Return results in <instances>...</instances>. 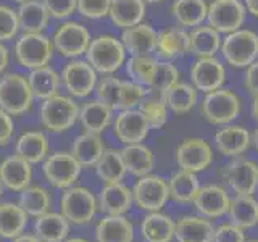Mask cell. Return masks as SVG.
Here are the masks:
<instances>
[{
    "label": "cell",
    "mask_w": 258,
    "mask_h": 242,
    "mask_svg": "<svg viewBox=\"0 0 258 242\" xmlns=\"http://www.w3.org/2000/svg\"><path fill=\"white\" fill-rule=\"evenodd\" d=\"M145 4H158V2H161V0H144Z\"/></svg>",
    "instance_id": "91938a15"
},
{
    "label": "cell",
    "mask_w": 258,
    "mask_h": 242,
    "mask_svg": "<svg viewBox=\"0 0 258 242\" xmlns=\"http://www.w3.org/2000/svg\"><path fill=\"white\" fill-rule=\"evenodd\" d=\"M20 21L18 13L12 7L0 4V42H7L18 36Z\"/></svg>",
    "instance_id": "7dc6e473"
},
{
    "label": "cell",
    "mask_w": 258,
    "mask_h": 242,
    "mask_svg": "<svg viewBox=\"0 0 258 242\" xmlns=\"http://www.w3.org/2000/svg\"><path fill=\"white\" fill-rule=\"evenodd\" d=\"M68 229V220L60 213H44L36 220L37 237L44 242H63Z\"/></svg>",
    "instance_id": "8d00e7d4"
},
{
    "label": "cell",
    "mask_w": 258,
    "mask_h": 242,
    "mask_svg": "<svg viewBox=\"0 0 258 242\" xmlns=\"http://www.w3.org/2000/svg\"><path fill=\"white\" fill-rule=\"evenodd\" d=\"M111 0H78L76 12L89 20H100L108 16Z\"/></svg>",
    "instance_id": "c3c4849f"
},
{
    "label": "cell",
    "mask_w": 258,
    "mask_h": 242,
    "mask_svg": "<svg viewBox=\"0 0 258 242\" xmlns=\"http://www.w3.org/2000/svg\"><path fill=\"white\" fill-rule=\"evenodd\" d=\"M145 8L144 0H111L108 16L116 28L126 29L144 21Z\"/></svg>",
    "instance_id": "484cf974"
},
{
    "label": "cell",
    "mask_w": 258,
    "mask_h": 242,
    "mask_svg": "<svg viewBox=\"0 0 258 242\" xmlns=\"http://www.w3.org/2000/svg\"><path fill=\"white\" fill-rule=\"evenodd\" d=\"M221 176L237 196H253L258 188V165L252 160H232L224 166Z\"/></svg>",
    "instance_id": "7c38bea8"
},
{
    "label": "cell",
    "mask_w": 258,
    "mask_h": 242,
    "mask_svg": "<svg viewBox=\"0 0 258 242\" xmlns=\"http://www.w3.org/2000/svg\"><path fill=\"white\" fill-rule=\"evenodd\" d=\"M32 94L28 78L20 73H4L0 76V108L8 115L18 116L31 110Z\"/></svg>",
    "instance_id": "277c9868"
},
{
    "label": "cell",
    "mask_w": 258,
    "mask_h": 242,
    "mask_svg": "<svg viewBox=\"0 0 258 242\" xmlns=\"http://www.w3.org/2000/svg\"><path fill=\"white\" fill-rule=\"evenodd\" d=\"M95 171H97V176L107 184L123 181L127 169L124 166L121 152L115 150V149H105L103 155L100 157V160L97 161V165H95Z\"/></svg>",
    "instance_id": "ab89813d"
},
{
    "label": "cell",
    "mask_w": 258,
    "mask_h": 242,
    "mask_svg": "<svg viewBox=\"0 0 258 242\" xmlns=\"http://www.w3.org/2000/svg\"><path fill=\"white\" fill-rule=\"evenodd\" d=\"M99 242H133V224L123 215H108L97 224Z\"/></svg>",
    "instance_id": "4dcf8cb0"
},
{
    "label": "cell",
    "mask_w": 258,
    "mask_h": 242,
    "mask_svg": "<svg viewBox=\"0 0 258 242\" xmlns=\"http://www.w3.org/2000/svg\"><path fill=\"white\" fill-rule=\"evenodd\" d=\"M81 163L68 152H56L44 161V174L47 181L56 188H70L81 174Z\"/></svg>",
    "instance_id": "5bb4252c"
},
{
    "label": "cell",
    "mask_w": 258,
    "mask_h": 242,
    "mask_svg": "<svg viewBox=\"0 0 258 242\" xmlns=\"http://www.w3.org/2000/svg\"><path fill=\"white\" fill-rule=\"evenodd\" d=\"M121 86L123 79H118L111 75H105L100 81H97L95 94L100 102L107 103L111 110H121Z\"/></svg>",
    "instance_id": "7bdbcfd3"
},
{
    "label": "cell",
    "mask_w": 258,
    "mask_h": 242,
    "mask_svg": "<svg viewBox=\"0 0 258 242\" xmlns=\"http://www.w3.org/2000/svg\"><path fill=\"white\" fill-rule=\"evenodd\" d=\"M213 242H245V234L239 226L228 223L215 229Z\"/></svg>",
    "instance_id": "f907efd6"
},
{
    "label": "cell",
    "mask_w": 258,
    "mask_h": 242,
    "mask_svg": "<svg viewBox=\"0 0 258 242\" xmlns=\"http://www.w3.org/2000/svg\"><path fill=\"white\" fill-rule=\"evenodd\" d=\"M220 52L226 63L234 68H247L258 58V36L252 29L240 28L221 40Z\"/></svg>",
    "instance_id": "5b68a950"
},
{
    "label": "cell",
    "mask_w": 258,
    "mask_h": 242,
    "mask_svg": "<svg viewBox=\"0 0 258 242\" xmlns=\"http://www.w3.org/2000/svg\"><path fill=\"white\" fill-rule=\"evenodd\" d=\"M149 123L145 119L144 113L139 108L133 110H121L113 123L115 136L124 145L142 142L149 134Z\"/></svg>",
    "instance_id": "e0dca14e"
},
{
    "label": "cell",
    "mask_w": 258,
    "mask_h": 242,
    "mask_svg": "<svg viewBox=\"0 0 258 242\" xmlns=\"http://www.w3.org/2000/svg\"><path fill=\"white\" fill-rule=\"evenodd\" d=\"M228 215L231 223L239 228H253L255 224H258V202L253 196H236L231 199Z\"/></svg>",
    "instance_id": "e575fe53"
},
{
    "label": "cell",
    "mask_w": 258,
    "mask_h": 242,
    "mask_svg": "<svg viewBox=\"0 0 258 242\" xmlns=\"http://www.w3.org/2000/svg\"><path fill=\"white\" fill-rule=\"evenodd\" d=\"M248 242H258V240H248Z\"/></svg>",
    "instance_id": "e7e4bbea"
},
{
    "label": "cell",
    "mask_w": 258,
    "mask_h": 242,
    "mask_svg": "<svg viewBox=\"0 0 258 242\" xmlns=\"http://www.w3.org/2000/svg\"><path fill=\"white\" fill-rule=\"evenodd\" d=\"M60 76L61 86L71 97H87L95 91L97 81H99L94 67L83 58H71L64 63Z\"/></svg>",
    "instance_id": "9c48e42d"
},
{
    "label": "cell",
    "mask_w": 258,
    "mask_h": 242,
    "mask_svg": "<svg viewBox=\"0 0 258 242\" xmlns=\"http://www.w3.org/2000/svg\"><path fill=\"white\" fill-rule=\"evenodd\" d=\"M247 8L240 0H212L207 8V21L220 34H229L244 26Z\"/></svg>",
    "instance_id": "ba28073f"
},
{
    "label": "cell",
    "mask_w": 258,
    "mask_h": 242,
    "mask_svg": "<svg viewBox=\"0 0 258 242\" xmlns=\"http://www.w3.org/2000/svg\"><path fill=\"white\" fill-rule=\"evenodd\" d=\"M28 223V213L20 205L0 204V236L18 237Z\"/></svg>",
    "instance_id": "60d3db41"
},
{
    "label": "cell",
    "mask_w": 258,
    "mask_h": 242,
    "mask_svg": "<svg viewBox=\"0 0 258 242\" xmlns=\"http://www.w3.org/2000/svg\"><path fill=\"white\" fill-rule=\"evenodd\" d=\"M79 118V107L71 95L56 94L42 100L40 121L52 133H63L76 123Z\"/></svg>",
    "instance_id": "8992f818"
},
{
    "label": "cell",
    "mask_w": 258,
    "mask_h": 242,
    "mask_svg": "<svg viewBox=\"0 0 258 242\" xmlns=\"http://www.w3.org/2000/svg\"><path fill=\"white\" fill-rule=\"evenodd\" d=\"M252 116L255 121H258V95H253L252 100Z\"/></svg>",
    "instance_id": "6f0895ef"
},
{
    "label": "cell",
    "mask_w": 258,
    "mask_h": 242,
    "mask_svg": "<svg viewBox=\"0 0 258 242\" xmlns=\"http://www.w3.org/2000/svg\"><path fill=\"white\" fill-rule=\"evenodd\" d=\"M240 97L228 87H220L216 91L207 92L200 102V111L208 123L224 126L232 123L240 115Z\"/></svg>",
    "instance_id": "3957f363"
},
{
    "label": "cell",
    "mask_w": 258,
    "mask_h": 242,
    "mask_svg": "<svg viewBox=\"0 0 258 242\" xmlns=\"http://www.w3.org/2000/svg\"><path fill=\"white\" fill-rule=\"evenodd\" d=\"M32 177L31 163L24 158L15 155L7 157L0 163V183L12 191L26 189Z\"/></svg>",
    "instance_id": "ffe728a7"
},
{
    "label": "cell",
    "mask_w": 258,
    "mask_h": 242,
    "mask_svg": "<svg viewBox=\"0 0 258 242\" xmlns=\"http://www.w3.org/2000/svg\"><path fill=\"white\" fill-rule=\"evenodd\" d=\"M8 62H10V52H8V48L4 42H0V76L5 73Z\"/></svg>",
    "instance_id": "db71d44e"
},
{
    "label": "cell",
    "mask_w": 258,
    "mask_h": 242,
    "mask_svg": "<svg viewBox=\"0 0 258 242\" xmlns=\"http://www.w3.org/2000/svg\"><path fill=\"white\" fill-rule=\"evenodd\" d=\"M15 2L21 5V4H26V2H31V0H15Z\"/></svg>",
    "instance_id": "6125c7cd"
},
{
    "label": "cell",
    "mask_w": 258,
    "mask_h": 242,
    "mask_svg": "<svg viewBox=\"0 0 258 242\" xmlns=\"http://www.w3.org/2000/svg\"><path fill=\"white\" fill-rule=\"evenodd\" d=\"M145 95H147V87L145 86L134 83L131 79H123V86H121V110H133L139 107L145 99Z\"/></svg>",
    "instance_id": "bcb514c9"
},
{
    "label": "cell",
    "mask_w": 258,
    "mask_h": 242,
    "mask_svg": "<svg viewBox=\"0 0 258 242\" xmlns=\"http://www.w3.org/2000/svg\"><path fill=\"white\" fill-rule=\"evenodd\" d=\"M103 152H105V147H103V141L100 134L89 133V131L79 134L71 147L73 157L79 161L81 166H87V168L95 166L97 161L103 155Z\"/></svg>",
    "instance_id": "4316f807"
},
{
    "label": "cell",
    "mask_w": 258,
    "mask_h": 242,
    "mask_svg": "<svg viewBox=\"0 0 258 242\" xmlns=\"http://www.w3.org/2000/svg\"><path fill=\"white\" fill-rule=\"evenodd\" d=\"M215 228L204 216H184L176 223L174 237L177 242H213Z\"/></svg>",
    "instance_id": "603a6c76"
},
{
    "label": "cell",
    "mask_w": 258,
    "mask_h": 242,
    "mask_svg": "<svg viewBox=\"0 0 258 242\" xmlns=\"http://www.w3.org/2000/svg\"><path fill=\"white\" fill-rule=\"evenodd\" d=\"M119 152H121V157H123L126 169L131 174L142 177L152 171L153 161L155 160H153V153L147 145H144L142 142L129 144V145H124L123 150H119Z\"/></svg>",
    "instance_id": "836d02e7"
},
{
    "label": "cell",
    "mask_w": 258,
    "mask_h": 242,
    "mask_svg": "<svg viewBox=\"0 0 258 242\" xmlns=\"http://www.w3.org/2000/svg\"><path fill=\"white\" fill-rule=\"evenodd\" d=\"M226 81V68L216 56L197 58L190 67V83L202 92H212L223 87Z\"/></svg>",
    "instance_id": "9a60e30c"
},
{
    "label": "cell",
    "mask_w": 258,
    "mask_h": 242,
    "mask_svg": "<svg viewBox=\"0 0 258 242\" xmlns=\"http://www.w3.org/2000/svg\"><path fill=\"white\" fill-rule=\"evenodd\" d=\"M176 223L168 215L152 212L141 224L142 237L147 242H171L174 239Z\"/></svg>",
    "instance_id": "f546056e"
},
{
    "label": "cell",
    "mask_w": 258,
    "mask_h": 242,
    "mask_svg": "<svg viewBox=\"0 0 258 242\" xmlns=\"http://www.w3.org/2000/svg\"><path fill=\"white\" fill-rule=\"evenodd\" d=\"M176 83H179V70H177L171 62L163 60V62H157L155 71H153V78L147 89L165 94L168 89L174 86Z\"/></svg>",
    "instance_id": "f6af8a7d"
},
{
    "label": "cell",
    "mask_w": 258,
    "mask_h": 242,
    "mask_svg": "<svg viewBox=\"0 0 258 242\" xmlns=\"http://www.w3.org/2000/svg\"><path fill=\"white\" fill-rule=\"evenodd\" d=\"M61 212L68 221L86 224L97 212V200L86 188H70L61 197Z\"/></svg>",
    "instance_id": "8fae6325"
},
{
    "label": "cell",
    "mask_w": 258,
    "mask_h": 242,
    "mask_svg": "<svg viewBox=\"0 0 258 242\" xmlns=\"http://www.w3.org/2000/svg\"><path fill=\"white\" fill-rule=\"evenodd\" d=\"M252 145V134L244 126L224 125L215 133V147L224 157H240Z\"/></svg>",
    "instance_id": "d6986e66"
},
{
    "label": "cell",
    "mask_w": 258,
    "mask_h": 242,
    "mask_svg": "<svg viewBox=\"0 0 258 242\" xmlns=\"http://www.w3.org/2000/svg\"><path fill=\"white\" fill-rule=\"evenodd\" d=\"M16 155L24 158L29 163H39L47 158L48 153V139L44 133L40 131H26L23 133L15 145Z\"/></svg>",
    "instance_id": "f1b7e54d"
},
{
    "label": "cell",
    "mask_w": 258,
    "mask_h": 242,
    "mask_svg": "<svg viewBox=\"0 0 258 242\" xmlns=\"http://www.w3.org/2000/svg\"><path fill=\"white\" fill-rule=\"evenodd\" d=\"M133 199L142 210L160 212L169 199L168 181L160 176L145 174L134 184Z\"/></svg>",
    "instance_id": "30bf717a"
},
{
    "label": "cell",
    "mask_w": 258,
    "mask_h": 242,
    "mask_svg": "<svg viewBox=\"0 0 258 242\" xmlns=\"http://www.w3.org/2000/svg\"><path fill=\"white\" fill-rule=\"evenodd\" d=\"M221 34L210 24H200L189 32V53L197 58L215 56L221 48Z\"/></svg>",
    "instance_id": "7402d4cb"
},
{
    "label": "cell",
    "mask_w": 258,
    "mask_h": 242,
    "mask_svg": "<svg viewBox=\"0 0 258 242\" xmlns=\"http://www.w3.org/2000/svg\"><path fill=\"white\" fill-rule=\"evenodd\" d=\"M13 131H15V125L12 115H8L5 110L0 108V145L10 142Z\"/></svg>",
    "instance_id": "816d5d0a"
},
{
    "label": "cell",
    "mask_w": 258,
    "mask_h": 242,
    "mask_svg": "<svg viewBox=\"0 0 258 242\" xmlns=\"http://www.w3.org/2000/svg\"><path fill=\"white\" fill-rule=\"evenodd\" d=\"M48 15L56 20H67L76 12L78 0H40Z\"/></svg>",
    "instance_id": "681fc988"
},
{
    "label": "cell",
    "mask_w": 258,
    "mask_h": 242,
    "mask_svg": "<svg viewBox=\"0 0 258 242\" xmlns=\"http://www.w3.org/2000/svg\"><path fill=\"white\" fill-rule=\"evenodd\" d=\"M126 48L121 39L111 34H102L91 40L86 52V60L94 67L97 73L111 75L126 63Z\"/></svg>",
    "instance_id": "6da1fadb"
},
{
    "label": "cell",
    "mask_w": 258,
    "mask_h": 242,
    "mask_svg": "<svg viewBox=\"0 0 258 242\" xmlns=\"http://www.w3.org/2000/svg\"><path fill=\"white\" fill-rule=\"evenodd\" d=\"M197 212L205 218H220L228 213L231 199L223 186L208 184L199 188L196 197L192 200Z\"/></svg>",
    "instance_id": "ac0fdd59"
},
{
    "label": "cell",
    "mask_w": 258,
    "mask_h": 242,
    "mask_svg": "<svg viewBox=\"0 0 258 242\" xmlns=\"http://www.w3.org/2000/svg\"><path fill=\"white\" fill-rule=\"evenodd\" d=\"M20 207L32 216H40L47 213L50 207V197L44 188L39 186H28L26 189L21 191L20 196Z\"/></svg>",
    "instance_id": "b9f144b4"
},
{
    "label": "cell",
    "mask_w": 258,
    "mask_h": 242,
    "mask_svg": "<svg viewBox=\"0 0 258 242\" xmlns=\"http://www.w3.org/2000/svg\"><path fill=\"white\" fill-rule=\"evenodd\" d=\"M157 53L163 60H174L189 53V32L181 26L165 28L158 32Z\"/></svg>",
    "instance_id": "44dd1931"
},
{
    "label": "cell",
    "mask_w": 258,
    "mask_h": 242,
    "mask_svg": "<svg viewBox=\"0 0 258 242\" xmlns=\"http://www.w3.org/2000/svg\"><path fill=\"white\" fill-rule=\"evenodd\" d=\"M91 32L78 21H63L52 37L55 52L67 58H81L91 45Z\"/></svg>",
    "instance_id": "52a82bcc"
},
{
    "label": "cell",
    "mask_w": 258,
    "mask_h": 242,
    "mask_svg": "<svg viewBox=\"0 0 258 242\" xmlns=\"http://www.w3.org/2000/svg\"><path fill=\"white\" fill-rule=\"evenodd\" d=\"M244 84L252 95H258V58L245 68Z\"/></svg>",
    "instance_id": "f5cc1de1"
},
{
    "label": "cell",
    "mask_w": 258,
    "mask_h": 242,
    "mask_svg": "<svg viewBox=\"0 0 258 242\" xmlns=\"http://www.w3.org/2000/svg\"><path fill=\"white\" fill-rule=\"evenodd\" d=\"M137 108L144 113L149 126L153 129H160L168 123V107L163 92L147 89V95Z\"/></svg>",
    "instance_id": "f35d334b"
},
{
    "label": "cell",
    "mask_w": 258,
    "mask_h": 242,
    "mask_svg": "<svg viewBox=\"0 0 258 242\" xmlns=\"http://www.w3.org/2000/svg\"><path fill=\"white\" fill-rule=\"evenodd\" d=\"M166 107L176 115L189 113L197 105L199 91L189 83H176L165 92Z\"/></svg>",
    "instance_id": "d590c367"
},
{
    "label": "cell",
    "mask_w": 258,
    "mask_h": 242,
    "mask_svg": "<svg viewBox=\"0 0 258 242\" xmlns=\"http://www.w3.org/2000/svg\"><path fill=\"white\" fill-rule=\"evenodd\" d=\"M252 145L253 147L258 150V128L253 131V134H252Z\"/></svg>",
    "instance_id": "680465c9"
},
{
    "label": "cell",
    "mask_w": 258,
    "mask_h": 242,
    "mask_svg": "<svg viewBox=\"0 0 258 242\" xmlns=\"http://www.w3.org/2000/svg\"><path fill=\"white\" fill-rule=\"evenodd\" d=\"M168 188L171 199L179 202V204H190L200 188L197 173L187 171V169H179L168 181Z\"/></svg>",
    "instance_id": "74e56055"
},
{
    "label": "cell",
    "mask_w": 258,
    "mask_h": 242,
    "mask_svg": "<svg viewBox=\"0 0 258 242\" xmlns=\"http://www.w3.org/2000/svg\"><path fill=\"white\" fill-rule=\"evenodd\" d=\"M208 4L205 0H174L171 13L181 28H196L207 20Z\"/></svg>",
    "instance_id": "d6a6232c"
},
{
    "label": "cell",
    "mask_w": 258,
    "mask_h": 242,
    "mask_svg": "<svg viewBox=\"0 0 258 242\" xmlns=\"http://www.w3.org/2000/svg\"><path fill=\"white\" fill-rule=\"evenodd\" d=\"M67 242H87V240H84V239H70Z\"/></svg>",
    "instance_id": "94428289"
},
{
    "label": "cell",
    "mask_w": 258,
    "mask_h": 242,
    "mask_svg": "<svg viewBox=\"0 0 258 242\" xmlns=\"http://www.w3.org/2000/svg\"><path fill=\"white\" fill-rule=\"evenodd\" d=\"M176 161L181 169L199 173L207 169L213 161V150L202 137H189L176 149Z\"/></svg>",
    "instance_id": "4fadbf2b"
},
{
    "label": "cell",
    "mask_w": 258,
    "mask_h": 242,
    "mask_svg": "<svg viewBox=\"0 0 258 242\" xmlns=\"http://www.w3.org/2000/svg\"><path fill=\"white\" fill-rule=\"evenodd\" d=\"M157 62L153 56H131L126 62V71L129 75V79L134 83H139L145 87L150 86V81L153 78Z\"/></svg>",
    "instance_id": "ee69618b"
},
{
    "label": "cell",
    "mask_w": 258,
    "mask_h": 242,
    "mask_svg": "<svg viewBox=\"0 0 258 242\" xmlns=\"http://www.w3.org/2000/svg\"><path fill=\"white\" fill-rule=\"evenodd\" d=\"M245 8L247 13H252L255 18H258V0H245Z\"/></svg>",
    "instance_id": "11a10c76"
},
{
    "label": "cell",
    "mask_w": 258,
    "mask_h": 242,
    "mask_svg": "<svg viewBox=\"0 0 258 242\" xmlns=\"http://www.w3.org/2000/svg\"><path fill=\"white\" fill-rule=\"evenodd\" d=\"M13 242H42V240L36 236H18V237H15Z\"/></svg>",
    "instance_id": "9f6ffc18"
},
{
    "label": "cell",
    "mask_w": 258,
    "mask_h": 242,
    "mask_svg": "<svg viewBox=\"0 0 258 242\" xmlns=\"http://www.w3.org/2000/svg\"><path fill=\"white\" fill-rule=\"evenodd\" d=\"M2 186H4V184L0 183V197H2V194H4V188H2Z\"/></svg>",
    "instance_id": "be15d7a7"
},
{
    "label": "cell",
    "mask_w": 258,
    "mask_h": 242,
    "mask_svg": "<svg viewBox=\"0 0 258 242\" xmlns=\"http://www.w3.org/2000/svg\"><path fill=\"white\" fill-rule=\"evenodd\" d=\"M26 78L31 91L34 94V99H40V100L50 99V97L56 95L60 91L61 76L50 65L31 70Z\"/></svg>",
    "instance_id": "cb8c5ba5"
},
{
    "label": "cell",
    "mask_w": 258,
    "mask_h": 242,
    "mask_svg": "<svg viewBox=\"0 0 258 242\" xmlns=\"http://www.w3.org/2000/svg\"><path fill=\"white\" fill-rule=\"evenodd\" d=\"M113 118V110L108 107L107 103L97 100L86 102L83 107H79V121L83 128L89 133H97L100 134L105 131Z\"/></svg>",
    "instance_id": "83f0119b"
},
{
    "label": "cell",
    "mask_w": 258,
    "mask_h": 242,
    "mask_svg": "<svg viewBox=\"0 0 258 242\" xmlns=\"http://www.w3.org/2000/svg\"><path fill=\"white\" fill-rule=\"evenodd\" d=\"M157 39L158 32L144 21L123 29L121 34V42L131 56H153L157 53Z\"/></svg>",
    "instance_id": "2e32d148"
},
{
    "label": "cell",
    "mask_w": 258,
    "mask_h": 242,
    "mask_svg": "<svg viewBox=\"0 0 258 242\" xmlns=\"http://www.w3.org/2000/svg\"><path fill=\"white\" fill-rule=\"evenodd\" d=\"M13 52L16 62L31 71L50 65L55 47L52 39L44 32H23L20 37H16Z\"/></svg>",
    "instance_id": "7a4b0ae2"
},
{
    "label": "cell",
    "mask_w": 258,
    "mask_h": 242,
    "mask_svg": "<svg viewBox=\"0 0 258 242\" xmlns=\"http://www.w3.org/2000/svg\"><path fill=\"white\" fill-rule=\"evenodd\" d=\"M16 13H18L20 29L23 32H44L52 18L40 0L21 4Z\"/></svg>",
    "instance_id": "1f68e13d"
},
{
    "label": "cell",
    "mask_w": 258,
    "mask_h": 242,
    "mask_svg": "<svg viewBox=\"0 0 258 242\" xmlns=\"http://www.w3.org/2000/svg\"><path fill=\"white\" fill-rule=\"evenodd\" d=\"M133 200V191L121 183H113L100 191L99 207L107 215H124L131 208Z\"/></svg>",
    "instance_id": "d4e9b609"
}]
</instances>
